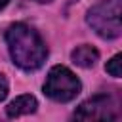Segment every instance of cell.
I'll use <instances>...</instances> for the list:
<instances>
[{
  "instance_id": "10",
  "label": "cell",
  "mask_w": 122,
  "mask_h": 122,
  "mask_svg": "<svg viewBox=\"0 0 122 122\" xmlns=\"http://www.w3.org/2000/svg\"><path fill=\"white\" fill-rule=\"evenodd\" d=\"M36 2H40V4H48V2H51V0H36Z\"/></svg>"
},
{
  "instance_id": "5",
  "label": "cell",
  "mask_w": 122,
  "mask_h": 122,
  "mask_svg": "<svg viewBox=\"0 0 122 122\" xmlns=\"http://www.w3.org/2000/svg\"><path fill=\"white\" fill-rule=\"evenodd\" d=\"M38 107V101L34 95L30 93H25V95H19L15 97L13 101L8 103L6 107V114L10 118H17V116H23V114H32Z\"/></svg>"
},
{
  "instance_id": "4",
  "label": "cell",
  "mask_w": 122,
  "mask_h": 122,
  "mask_svg": "<svg viewBox=\"0 0 122 122\" xmlns=\"http://www.w3.org/2000/svg\"><path fill=\"white\" fill-rule=\"evenodd\" d=\"M72 116L76 120H116L118 103L109 93H97L80 103Z\"/></svg>"
},
{
  "instance_id": "3",
  "label": "cell",
  "mask_w": 122,
  "mask_h": 122,
  "mask_svg": "<svg viewBox=\"0 0 122 122\" xmlns=\"http://www.w3.org/2000/svg\"><path fill=\"white\" fill-rule=\"evenodd\" d=\"M80 90H82V84L71 69L63 65H55L50 69L44 82V93L50 99L57 103H67V101H72L80 93Z\"/></svg>"
},
{
  "instance_id": "9",
  "label": "cell",
  "mask_w": 122,
  "mask_h": 122,
  "mask_svg": "<svg viewBox=\"0 0 122 122\" xmlns=\"http://www.w3.org/2000/svg\"><path fill=\"white\" fill-rule=\"evenodd\" d=\"M8 2H10V0H0V10H4V8L8 6Z\"/></svg>"
},
{
  "instance_id": "6",
  "label": "cell",
  "mask_w": 122,
  "mask_h": 122,
  "mask_svg": "<svg viewBox=\"0 0 122 122\" xmlns=\"http://www.w3.org/2000/svg\"><path fill=\"white\" fill-rule=\"evenodd\" d=\"M71 57H72V61H74L78 67L90 69V67H93V65L97 63L99 51H97L93 46H90V44H82V46H78L76 50H72Z\"/></svg>"
},
{
  "instance_id": "2",
  "label": "cell",
  "mask_w": 122,
  "mask_h": 122,
  "mask_svg": "<svg viewBox=\"0 0 122 122\" xmlns=\"http://www.w3.org/2000/svg\"><path fill=\"white\" fill-rule=\"evenodd\" d=\"M122 0H101L88 10L86 21L97 36L105 40L118 38L122 32Z\"/></svg>"
},
{
  "instance_id": "8",
  "label": "cell",
  "mask_w": 122,
  "mask_h": 122,
  "mask_svg": "<svg viewBox=\"0 0 122 122\" xmlns=\"http://www.w3.org/2000/svg\"><path fill=\"white\" fill-rule=\"evenodd\" d=\"M8 88H10V86H8V80H6V76L0 72V101L8 95Z\"/></svg>"
},
{
  "instance_id": "7",
  "label": "cell",
  "mask_w": 122,
  "mask_h": 122,
  "mask_svg": "<svg viewBox=\"0 0 122 122\" xmlns=\"http://www.w3.org/2000/svg\"><path fill=\"white\" fill-rule=\"evenodd\" d=\"M120 65H122V55H120V53H116V55H112V57L107 61V65H105V71H107L111 76H114V78H120V74H122V69H120Z\"/></svg>"
},
{
  "instance_id": "1",
  "label": "cell",
  "mask_w": 122,
  "mask_h": 122,
  "mask_svg": "<svg viewBox=\"0 0 122 122\" xmlns=\"http://www.w3.org/2000/svg\"><path fill=\"white\" fill-rule=\"evenodd\" d=\"M6 42L11 61L23 71H36L48 57V48L42 36L25 23H15L6 30Z\"/></svg>"
}]
</instances>
